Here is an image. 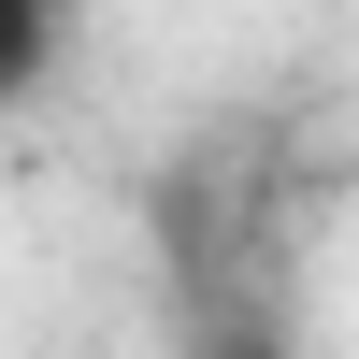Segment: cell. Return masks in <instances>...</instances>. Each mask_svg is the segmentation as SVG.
<instances>
[{
    "label": "cell",
    "mask_w": 359,
    "mask_h": 359,
    "mask_svg": "<svg viewBox=\"0 0 359 359\" xmlns=\"http://www.w3.org/2000/svg\"><path fill=\"white\" fill-rule=\"evenodd\" d=\"M172 359H302V331H287V287H273V273L172 287Z\"/></svg>",
    "instance_id": "cell-1"
},
{
    "label": "cell",
    "mask_w": 359,
    "mask_h": 359,
    "mask_svg": "<svg viewBox=\"0 0 359 359\" xmlns=\"http://www.w3.org/2000/svg\"><path fill=\"white\" fill-rule=\"evenodd\" d=\"M57 29H72V0H0V115L43 86V57H57Z\"/></svg>",
    "instance_id": "cell-2"
}]
</instances>
